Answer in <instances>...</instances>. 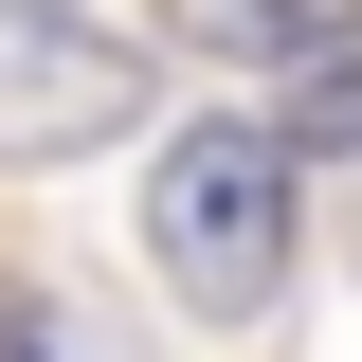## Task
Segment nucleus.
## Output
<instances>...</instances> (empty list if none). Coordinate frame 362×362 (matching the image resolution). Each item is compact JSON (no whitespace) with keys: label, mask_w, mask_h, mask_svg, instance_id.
<instances>
[{"label":"nucleus","mask_w":362,"mask_h":362,"mask_svg":"<svg viewBox=\"0 0 362 362\" xmlns=\"http://www.w3.org/2000/svg\"><path fill=\"white\" fill-rule=\"evenodd\" d=\"M181 54H235V73H326L362 37V0H145Z\"/></svg>","instance_id":"3"},{"label":"nucleus","mask_w":362,"mask_h":362,"mask_svg":"<svg viewBox=\"0 0 362 362\" xmlns=\"http://www.w3.org/2000/svg\"><path fill=\"white\" fill-rule=\"evenodd\" d=\"M145 254H163L181 308L254 326L272 290H290V145L272 127H181L163 163H145Z\"/></svg>","instance_id":"1"},{"label":"nucleus","mask_w":362,"mask_h":362,"mask_svg":"<svg viewBox=\"0 0 362 362\" xmlns=\"http://www.w3.org/2000/svg\"><path fill=\"white\" fill-rule=\"evenodd\" d=\"M109 127H145V54L73 0H0V163H90Z\"/></svg>","instance_id":"2"},{"label":"nucleus","mask_w":362,"mask_h":362,"mask_svg":"<svg viewBox=\"0 0 362 362\" xmlns=\"http://www.w3.org/2000/svg\"><path fill=\"white\" fill-rule=\"evenodd\" d=\"M0 362H127V344H109L73 290H0Z\"/></svg>","instance_id":"4"}]
</instances>
